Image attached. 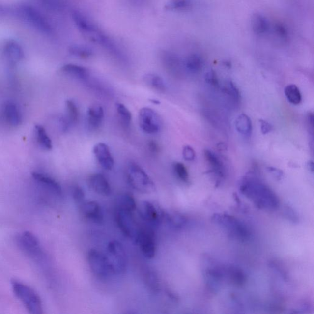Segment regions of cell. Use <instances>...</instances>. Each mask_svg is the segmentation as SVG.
I'll use <instances>...</instances> for the list:
<instances>
[{"instance_id": "d6986e66", "label": "cell", "mask_w": 314, "mask_h": 314, "mask_svg": "<svg viewBox=\"0 0 314 314\" xmlns=\"http://www.w3.org/2000/svg\"><path fill=\"white\" fill-rule=\"evenodd\" d=\"M204 154L207 163L211 167V172L219 179L223 178L225 175V168L221 158L214 152L208 149L204 150Z\"/></svg>"}, {"instance_id": "f546056e", "label": "cell", "mask_w": 314, "mask_h": 314, "mask_svg": "<svg viewBox=\"0 0 314 314\" xmlns=\"http://www.w3.org/2000/svg\"><path fill=\"white\" fill-rule=\"evenodd\" d=\"M35 134L37 142L42 148L47 150L53 149V143L43 126L36 125Z\"/></svg>"}, {"instance_id": "484cf974", "label": "cell", "mask_w": 314, "mask_h": 314, "mask_svg": "<svg viewBox=\"0 0 314 314\" xmlns=\"http://www.w3.org/2000/svg\"><path fill=\"white\" fill-rule=\"evenodd\" d=\"M61 71L66 75L79 79H86L89 76L87 69L75 64H66L61 67Z\"/></svg>"}, {"instance_id": "7402d4cb", "label": "cell", "mask_w": 314, "mask_h": 314, "mask_svg": "<svg viewBox=\"0 0 314 314\" xmlns=\"http://www.w3.org/2000/svg\"><path fill=\"white\" fill-rule=\"evenodd\" d=\"M252 30L257 35H263L269 29L268 20L263 15L256 13L253 15L251 21Z\"/></svg>"}, {"instance_id": "277c9868", "label": "cell", "mask_w": 314, "mask_h": 314, "mask_svg": "<svg viewBox=\"0 0 314 314\" xmlns=\"http://www.w3.org/2000/svg\"><path fill=\"white\" fill-rule=\"evenodd\" d=\"M14 16L23 20L41 33L46 34L52 33L50 24L33 7L27 4L19 5L14 9Z\"/></svg>"}, {"instance_id": "60d3db41", "label": "cell", "mask_w": 314, "mask_h": 314, "mask_svg": "<svg viewBox=\"0 0 314 314\" xmlns=\"http://www.w3.org/2000/svg\"><path fill=\"white\" fill-rule=\"evenodd\" d=\"M183 157H184V159L188 162H192V161H194L195 158V156H196V154H195V152L194 149L192 147L189 146V145H186L183 149L182 151Z\"/></svg>"}, {"instance_id": "ab89813d", "label": "cell", "mask_w": 314, "mask_h": 314, "mask_svg": "<svg viewBox=\"0 0 314 314\" xmlns=\"http://www.w3.org/2000/svg\"><path fill=\"white\" fill-rule=\"evenodd\" d=\"M72 195L74 200L78 206H80L82 204L85 202V194L84 190L78 185H75L73 188Z\"/></svg>"}, {"instance_id": "44dd1931", "label": "cell", "mask_w": 314, "mask_h": 314, "mask_svg": "<svg viewBox=\"0 0 314 314\" xmlns=\"http://www.w3.org/2000/svg\"><path fill=\"white\" fill-rule=\"evenodd\" d=\"M104 110L102 106L95 105L90 106L87 111V122L91 129L96 130L102 124L104 118Z\"/></svg>"}, {"instance_id": "83f0119b", "label": "cell", "mask_w": 314, "mask_h": 314, "mask_svg": "<svg viewBox=\"0 0 314 314\" xmlns=\"http://www.w3.org/2000/svg\"><path fill=\"white\" fill-rule=\"evenodd\" d=\"M236 128L240 134L249 137L252 132V123L251 118L245 114H241L237 117Z\"/></svg>"}, {"instance_id": "ffe728a7", "label": "cell", "mask_w": 314, "mask_h": 314, "mask_svg": "<svg viewBox=\"0 0 314 314\" xmlns=\"http://www.w3.org/2000/svg\"><path fill=\"white\" fill-rule=\"evenodd\" d=\"M161 59L165 67L174 75H178L181 71V63L175 54L168 51H163L161 53Z\"/></svg>"}, {"instance_id": "7dc6e473", "label": "cell", "mask_w": 314, "mask_h": 314, "mask_svg": "<svg viewBox=\"0 0 314 314\" xmlns=\"http://www.w3.org/2000/svg\"><path fill=\"white\" fill-rule=\"evenodd\" d=\"M148 147L152 154H156L160 151L159 145L154 141H150L148 144Z\"/></svg>"}, {"instance_id": "ee69618b", "label": "cell", "mask_w": 314, "mask_h": 314, "mask_svg": "<svg viewBox=\"0 0 314 314\" xmlns=\"http://www.w3.org/2000/svg\"><path fill=\"white\" fill-rule=\"evenodd\" d=\"M259 123H260L261 133L263 135L268 134L273 130V126L267 121L261 119L259 120Z\"/></svg>"}, {"instance_id": "e0dca14e", "label": "cell", "mask_w": 314, "mask_h": 314, "mask_svg": "<svg viewBox=\"0 0 314 314\" xmlns=\"http://www.w3.org/2000/svg\"><path fill=\"white\" fill-rule=\"evenodd\" d=\"M81 211L84 217L96 223L103 221V215L101 207L95 201L84 202L80 206Z\"/></svg>"}, {"instance_id": "cb8c5ba5", "label": "cell", "mask_w": 314, "mask_h": 314, "mask_svg": "<svg viewBox=\"0 0 314 314\" xmlns=\"http://www.w3.org/2000/svg\"><path fill=\"white\" fill-rule=\"evenodd\" d=\"M145 285L152 293H158L160 290V282L156 272L151 269H145L144 273Z\"/></svg>"}, {"instance_id": "9a60e30c", "label": "cell", "mask_w": 314, "mask_h": 314, "mask_svg": "<svg viewBox=\"0 0 314 314\" xmlns=\"http://www.w3.org/2000/svg\"><path fill=\"white\" fill-rule=\"evenodd\" d=\"M3 53L5 57L12 66L16 65L24 58L23 49L17 42L14 40L6 42L4 46Z\"/></svg>"}, {"instance_id": "7a4b0ae2", "label": "cell", "mask_w": 314, "mask_h": 314, "mask_svg": "<svg viewBox=\"0 0 314 314\" xmlns=\"http://www.w3.org/2000/svg\"><path fill=\"white\" fill-rule=\"evenodd\" d=\"M12 287L15 295L24 304L29 313H43V308L41 298L35 291L26 284L17 281H12Z\"/></svg>"}, {"instance_id": "3957f363", "label": "cell", "mask_w": 314, "mask_h": 314, "mask_svg": "<svg viewBox=\"0 0 314 314\" xmlns=\"http://www.w3.org/2000/svg\"><path fill=\"white\" fill-rule=\"evenodd\" d=\"M127 177L131 186L138 192L150 194L155 190L154 182L137 163H130L128 166Z\"/></svg>"}, {"instance_id": "e575fe53", "label": "cell", "mask_w": 314, "mask_h": 314, "mask_svg": "<svg viewBox=\"0 0 314 314\" xmlns=\"http://www.w3.org/2000/svg\"><path fill=\"white\" fill-rule=\"evenodd\" d=\"M173 171H174L175 176L179 179L180 181L187 183L189 182V175L186 167L183 163L180 162H175L172 165Z\"/></svg>"}, {"instance_id": "7bdbcfd3", "label": "cell", "mask_w": 314, "mask_h": 314, "mask_svg": "<svg viewBox=\"0 0 314 314\" xmlns=\"http://www.w3.org/2000/svg\"><path fill=\"white\" fill-rule=\"evenodd\" d=\"M46 6L52 9H59L61 8V5L60 0H41Z\"/></svg>"}, {"instance_id": "8d00e7d4", "label": "cell", "mask_w": 314, "mask_h": 314, "mask_svg": "<svg viewBox=\"0 0 314 314\" xmlns=\"http://www.w3.org/2000/svg\"><path fill=\"white\" fill-rule=\"evenodd\" d=\"M191 3L189 0H173L166 6L165 8L172 11H185L189 9Z\"/></svg>"}, {"instance_id": "5b68a950", "label": "cell", "mask_w": 314, "mask_h": 314, "mask_svg": "<svg viewBox=\"0 0 314 314\" xmlns=\"http://www.w3.org/2000/svg\"><path fill=\"white\" fill-rule=\"evenodd\" d=\"M212 220L228 232L229 235L240 241H245L249 239L248 229L235 217L227 214H214Z\"/></svg>"}, {"instance_id": "ba28073f", "label": "cell", "mask_w": 314, "mask_h": 314, "mask_svg": "<svg viewBox=\"0 0 314 314\" xmlns=\"http://www.w3.org/2000/svg\"><path fill=\"white\" fill-rule=\"evenodd\" d=\"M139 124L141 129L147 134H156L160 132L162 121L154 110L145 107L140 111Z\"/></svg>"}, {"instance_id": "1f68e13d", "label": "cell", "mask_w": 314, "mask_h": 314, "mask_svg": "<svg viewBox=\"0 0 314 314\" xmlns=\"http://www.w3.org/2000/svg\"><path fill=\"white\" fill-rule=\"evenodd\" d=\"M69 53L73 56L82 59H87L93 56V51L87 46L83 45H72L69 48Z\"/></svg>"}, {"instance_id": "8fae6325", "label": "cell", "mask_w": 314, "mask_h": 314, "mask_svg": "<svg viewBox=\"0 0 314 314\" xmlns=\"http://www.w3.org/2000/svg\"><path fill=\"white\" fill-rule=\"evenodd\" d=\"M136 242L139 244L143 256L148 259L154 258L156 254L154 233L148 229H140Z\"/></svg>"}, {"instance_id": "74e56055", "label": "cell", "mask_w": 314, "mask_h": 314, "mask_svg": "<svg viewBox=\"0 0 314 314\" xmlns=\"http://www.w3.org/2000/svg\"><path fill=\"white\" fill-rule=\"evenodd\" d=\"M273 34L279 40L285 42L288 40V33L287 29L283 24H276L273 27Z\"/></svg>"}, {"instance_id": "f1b7e54d", "label": "cell", "mask_w": 314, "mask_h": 314, "mask_svg": "<svg viewBox=\"0 0 314 314\" xmlns=\"http://www.w3.org/2000/svg\"><path fill=\"white\" fill-rule=\"evenodd\" d=\"M226 275L232 283L236 286L243 285L246 283V275L238 267L231 266L226 269Z\"/></svg>"}, {"instance_id": "c3c4849f", "label": "cell", "mask_w": 314, "mask_h": 314, "mask_svg": "<svg viewBox=\"0 0 314 314\" xmlns=\"http://www.w3.org/2000/svg\"><path fill=\"white\" fill-rule=\"evenodd\" d=\"M314 114L313 113H310L308 114L307 117L308 124L310 130H311V133L313 135L314 132Z\"/></svg>"}, {"instance_id": "836d02e7", "label": "cell", "mask_w": 314, "mask_h": 314, "mask_svg": "<svg viewBox=\"0 0 314 314\" xmlns=\"http://www.w3.org/2000/svg\"><path fill=\"white\" fill-rule=\"evenodd\" d=\"M145 81L148 85L160 92H164L166 90V85L163 79L160 76L149 74L145 76Z\"/></svg>"}, {"instance_id": "f907efd6", "label": "cell", "mask_w": 314, "mask_h": 314, "mask_svg": "<svg viewBox=\"0 0 314 314\" xmlns=\"http://www.w3.org/2000/svg\"><path fill=\"white\" fill-rule=\"evenodd\" d=\"M150 101H152V102L155 104H157V105H159V104H160V101L156 100H151Z\"/></svg>"}, {"instance_id": "6da1fadb", "label": "cell", "mask_w": 314, "mask_h": 314, "mask_svg": "<svg viewBox=\"0 0 314 314\" xmlns=\"http://www.w3.org/2000/svg\"><path fill=\"white\" fill-rule=\"evenodd\" d=\"M240 191L252 200L260 209L274 210L278 208L279 200L270 187L254 175H247L240 180Z\"/></svg>"}, {"instance_id": "4316f807", "label": "cell", "mask_w": 314, "mask_h": 314, "mask_svg": "<svg viewBox=\"0 0 314 314\" xmlns=\"http://www.w3.org/2000/svg\"><path fill=\"white\" fill-rule=\"evenodd\" d=\"M137 208L134 197L130 194H122L118 195L117 199V209L133 212Z\"/></svg>"}, {"instance_id": "f35d334b", "label": "cell", "mask_w": 314, "mask_h": 314, "mask_svg": "<svg viewBox=\"0 0 314 314\" xmlns=\"http://www.w3.org/2000/svg\"><path fill=\"white\" fill-rule=\"evenodd\" d=\"M205 81L208 84L209 86H212L214 89H219L221 87L220 86L218 77H217L216 71L213 70H209L207 71L205 75Z\"/></svg>"}, {"instance_id": "4dcf8cb0", "label": "cell", "mask_w": 314, "mask_h": 314, "mask_svg": "<svg viewBox=\"0 0 314 314\" xmlns=\"http://www.w3.org/2000/svg\"><path fill=\"white\" fill-rule=\"evenodd\" d=\"M285 95L289 102L294 105H298L302 101L300 89L295 84H290L285 88Z\"/></svg>"}, {"instance_id": "603a6c76", "label": "cell", "mask_w": 314, "mask_h": 314, "mask_svg": "<svg viewBox=\"0 0 314 314\" xmlns=\"http://www.w3.org/2000/svg\"><path fill=\"white\" fill-rule=\"evenodd\" d=\"M184 67L187 71L192 74H197L202 70L204 61L201 56L197 54H190L185 59Z\"/></svg>"}, {"instance_id": "8992f818", "label": "cell", "mask_w": 314, "mask_h": 314, "mask_svg": "<svg viewBox=\"0 0 314 314\" xmlns=\"http://www.w3.org/2000/svg\"><path fill=\"white\" fill-rule=\"evenodd\" d=\"M16 242L20 249L34 261L38 263H42L44 261L45 257L40 242L30 232L26 231L19 234L16 237Z\"/></svg>"}, {"instance_id": "681fc988", "label": "cell", "mask_w": 314, "mask_h": 314, "mask_svg": "<svg viewBox=\"0 0 314 314\" xmlns=\"http://www.w3.org/2000/svg\"><path fill=\"white\" fill-rule=\"evenodd\" d=\"M308 167L309 169L311 170V171L313 172L314 171V163L313 161H310L308 163Z\"/></svg>"}, {"instance_id": "5bb4252c", "label": "cell", "mask_w": 314, "mask_h": 314, "mask_svg": "<svg viewBox=\"0 0 314 314\" xmlns=\"http://www.w3.org/2000/svg\"><path fill=\"white\" fill-rule=\"evenodd\" d=\"M93 154L104 169L112 170L114 162L107 144L103 143H98L93 148Z\"/></svg>"}, {"instance_id": "f6af8a7d", "label": "cell", "mask_w": 314, "mask_h": 314, "mask_svg": "<svg viewBox=\"0 0 314 314\" xmlns=\"http://www.w3.org/2000/svg\"><path fill=\"white\" fill-rule=\"evenodd\" d=\"M8 15L14 16V9L9 8V7L0 3V16H8Z\"/></svg>"}, {"instance_id": "4fadbf2b", "label": "cell", "mask_w": 314, "mask_h": 314, "mask_svg": "<svg viewBox=\"0 0 314 314\" xmlns=\"http://www.w3.org/2000/svg\"><path fill=\"white\" fill-rule=\"evenodd\" d=\"M2 115L4 120L11 127H18L22 123L21 111L17 104L13 101H7L4 103L2 106Z\"/></svg>"}, {"instance_id": "d4e9b609", "label": "cell", "mask_w": 314, "mask_h": 314, "mask_svg": "<svg viewBox=\"0 0 314 314\" xmlns=\"http://www.w3.org/2000/svg\"><path fill=\"white\" fill-rule=\"evenodd\" d=\"M222 91L224 95L231 101L232 104L235 106L239 105L241 99V93L233 82L227 81L224 87L222 88Z\"/></svg>"}, {"instance_id": "7c38bea8", "label": "cell", "mask_w": 314, "mask_h": 314, "mask_svg": "<svg viewBox=\"0 0 314 314\" xmlns=\"http://www.w3.org/2000/svg\"><path fill=\"white\" fill-rule=\"evenodd\" d=\"M141 217L148 224L158 226L164 219L165 212L149 201H144L139 208Z\"/></svg>"}, {"instance_id": "ac0fdd59", "label": "cell", "mask_w": 314, "mask_h": 314, "mask_svg": "<svg viewBox=\"0 0 314 314\" xmlns=\"http://www.w3.org/2000/svg\"><path fill=\"white\" fill-rule=\"evenodd\" d=\"M91 189L97 194L108 196L111 193V189L110 184L103 175L101 174H95L91 175L89 179Z\"/></svg>"}, {"instance_id": "2e32d148", "label": "cell", "mask_w": 314, "mask_h": 314, "mask_svg": "<svg viewBox=\"0 0 314 314\" xmlns=\"http://www.w3.org/2000/svg\"><path fill=\"white\" fill-rule=\"evenodd\" d=\"M34 180H35L39 184L50 192L51 194L56 196H61L62 194V189L60 185L53 178L48 176L43 173L34 172L32 174Z\"/></svg>"}, {"instance_id": "9c48e42d", "label": "cell", "mask_w": 314, "mask_h": 314, "mask_svg": "<svg viewBox=\"0 0 314 314\" xmlns=\"http://www.w3.org/2000/svg\"><path fill=\"white\" fill-rule=\"evenodd\" d=\"M116 221L121 231L125 236L137 241L140 229L133 216L132 212L117 209Z\"/></svg>"}, {"instance_id": "52a82bcc", "label": "cell", "mask_w": 314, "mask_h": 314, "mask_svg": "<svg viewBox=\"0 0 314 314\" xmlns=\"http://www.w3.org/2000/svg\"><path fill=\"white\" fill-rule=\"evenodd\" d=\"M106 255L111 273L121 274L125 273L127 268V254L122 244L117 241L110 242Z\"/></svg>"}, {"instance_id": "d6a6232c", "label": "cell", "mask_w": 314, "mask_h": 314, "mask_svg": "<svg viewBox=\"0 0 314 314\" xmlns=\"http://www.w3.org/2000/svg\"><path fill=\"white\" fill-rule=\"evenodd\" d=\"M66 119L70 125L78 122L79 117V111L77 105L72 100L66 101Z\"/></svg>"}, {"instance_id": "bcb514c9", "label": "cell", "mask_w": 314, "mask_h": 314, "mask_svg": "<svg viewBox=\"0 0 314 314\" xmlns=\"http://www.w3.org/2000/svg\"><path fill=\"white\" fill-rule=\"evenodd\" d=\"M267 170L269 173L273 175L277 179H281L283 176V172L281 170L277 169L276 168L269 167L267 168Z\"/></svg>"}, {"instance_id": "30bf717a", "label": "cell", "mask_w": 314, "mask_h": 314, "mask_svg": "<svg viewBox=\"0 0 314 314\" xmlns=\"http://www.w3.org/2000/svg\"><path fill=\"white\" fill-rule=\"evenodd\" d=\"M88 261L92 273L100 278H105L111 273L106 255L95 249L88 252Z\"/></svg>"}, {"instance_id": "d590c367", "label": "cell", "mask_w": 314, "mask_h": 314, "mask_svg": "<svg viewBox=\"0 0 314 314\" xmlns=\"http://www.w3.org/2000/svg\"><path fill=\"white\" fill-rule=\"evenodd\" d=\"M116 108H117L118 114L119 115L120 119L122 120V123L124 125L128 127L132 119V113H131L129 110L122 103L116 104Z\"/></svg>"}, {"instance_id": "b9f144b4", "label": "cell", "mask_w": 314, "mask_h": 314, "mask_svg": "<svg viewBox=\"0 0 314 314\" xmlns=\"http://www.w3.org/2000/svg\"><path fill=\"white\" fill-rule=\"evenodd\" d=\"M284 213H285L286 218L290 220V221L293 222H298V215L291 207L285 206V208H284Z\"/></svg>"}]
</instances>
